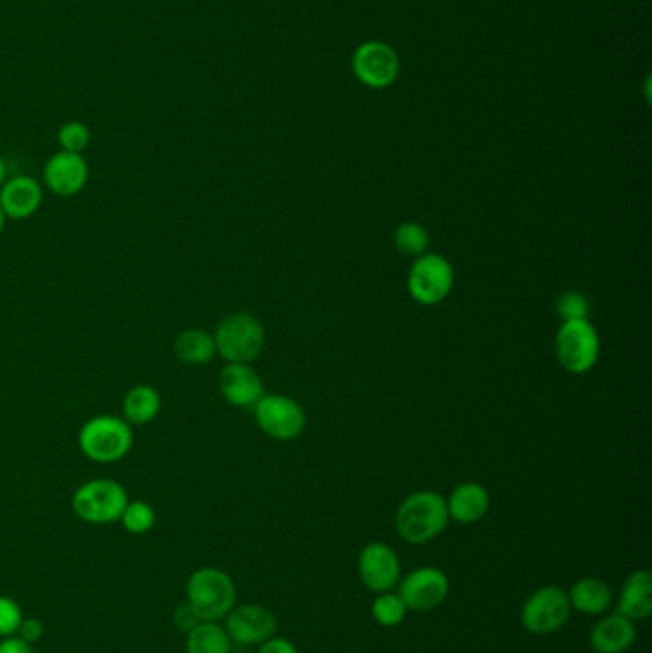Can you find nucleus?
Wrapping results in <instances>:
<instances>
[{
	"label": "nucleus",
	"mask_w": 652,
	"mask_h": 653,
	"mask_svg": "<svg viewBox=\"0 0 652 653\" xmlns=\"http://www.w3.org/2000/svg\"><path fill=\"white\" fill-rule=\"evenodd\" d=\"M201 623L200 617H198V613L193 612L190 604L185 602L182 606L177 607V612H174V625L179 626L180 631H184V633H190L193 626Z\"/></svg>",
	"instance_id": "c756f323"
},
{
	"label": "nucleus",
	"mask_w": 652,
	"mask_h": 653,
	"mask_svg": "<svg viewBox=\"0 0 652 653\" xmlns=\"http://www.w3.org/2000/svg\"><path fill=\"white\" fill-rule=\"evenodd\" d=\"M90 169L87 159L81 153H69V151H58L50 157L42 180L49 188L50 193L56 198H76L84 185L89 184Z\"/></svg>",
	"instance_id": "f8f14e48"
},
{
	"label": "nucleus",
	"mask_w": 652,
	"mask_h": 653,
	"mask_svg": "<svg viewBox=\"0 0 652 653\" xmlns=\"http://www.w3.org/2000/svg\"><path fill=\"white\" fill-rule=\"evenodd\" d=\"M394 241H397V247H399L402 254L419 259L429 249L431 238H429V232H427L425 228L418 224V222H404V224L399 225V230L394 233Z\"/></svg>",
	"instance_id": "393cba45"
},
{
	"label": "nucleus",
	"mask_w": 652,
	"mask_h": 653,
	"mask_svg": "<svg viewBox=\"0 0 652 653\" xmlns=\"http://www.w3.org/2000/svg\"><path fill=\"white\" fill-rule=\"evenodd\" d=\"M163 400L156 386L137 384L123 398V419L131 426H146L158 419Z\"/></svg>",
	"instance_id": "4be33fe9"
},
{
	"label": "nucleus",
	"mask_w": 652,
	"mask_h": 653,
	"mask_svg": "<svg viewBox=\"0 0 652 653\" xmlns=\"http://www.w3.org/2000/svg\"><path fill=\"white\" fill-rule=\"evenodd\" d=\"M447 506L450 520L453 522L468 525L477 524L479 520L487 516L488 509H490V495L481 483H461L447 499Z\"/></svg>",
	"instance_id": "6ab92c4d"
},
{
	"label": "nucleus",
	"mask_w": 652,
	"mask_h": 653,
	"mask_svg": "<svg viewBox=\"0 0 652 653\" xmlns=\"http://www.w3.org/2000/svg\"><path fill=\"white\" fill-rule=\"evenodd\" d=\"M127 504L129 493L124 485L110 478H97L81 483L71 498V509L76 516L92 525L119 522Z\"/></svg>",
	"instance_id": "39448f33"
},
{
	"label": "nucleus",
	"mask_w": 652,
	"mask_h": 653,
	"mask_svg": "<svg viewBox=\"0 0 652 653\" xmlns=\"http://www.w3.org/2000/svg\"><path fill=\"white\" fill-rule=\"evenodd\" d=\"M570 612L569 592L561 586H542L522 604V626L532 634H553L566 625Z\"/></svg>",
	"instance_id": "0eeeda50"
},
{
	"label": "nucleus",
	"mask_w": 652,
	"mask_h": 653,
	"mask_svg": "<svg viewBox=\"0 0 652 653\" xmlns=\"http://www.w3.org/2000/svg\"><path fill=\"white\" fill-rule=\"evenodd\" d=\"M44 191L34 178H8L0 188V209L10 220H28L41 209Z\"/></svg>",
	"instance_id": "dca6fc26"
},
{
	"label": "nucleus",
	"mask_w": 652,
	"mask_h": 653,
	"mask_svg": "<svg viewBox=\"0 0 652 653\" xmlns=\"http://www.w3.org/2000/svg\"><path fill=\"white\" fill-rule=\"evenodd\" d=\"M90 140H92L90 129L81 121H69L58 130L60 150L69 151V153H81L83 155V151L90 145Z\"/></svg>",
	"instance_id": "bb28decb"
},
{
	"label": "nucleus",
	"mask_w": 652,
	"mask_h": 653,
	"mask_svg": "<svg viewBox=\"0 0 652 653\" xmlns=\"http://www.w3.org/2000/svg\"><path fill=\"white\" fill-rule=\"evenodd\" d=\"M8 180V171H7V163H4V159L0 157V188L2 184Z\"/></svg>",
	"instance_id": "72a5a7b5"
},
{
	"label": "nucleus",
	"mask_w": 652,
	"mask_h": 653,
	"mask_svg": "<svg viewBox=\"0 0 652 653\" xmlns=\"http://www.w3.org/2000/svg\"><path fill=\"white\" fill-rule=\"evenodd\" d=\"M616 613L630 621L649 620L652 615V575L646 570L630 573L620 589Z\"/></svg>",
	"instance_id": "a211bd4d"
},
{
	"label": "nucleus",
	"mask_w": 652,
	"mask_h": 653,
	"mask_svg": "<svg viewBox=\"0 0 652 653\" xmlns=\"http://www.w3.org/2000/svg\"><path fill=\"white\" fill-rule=\"evenodd\" d=\"M450 522L447 499L434 491H418L405 498L397 512V531L405 543L425 544L439 538Z\"/></svg>",
	"instance_id": "f257e3e1"
},
{
	"label": "nucleus",
	"mask_w": 652,
	"mask_h": 653,
	"mask_svg": "<svg viewBox=\"0 0 652 653\" xmlns=\"http://www.w3.org/2000/svg\"><path fill=\"white\" fill-rule=\"evenodd\" d=\"M254 421L259 429L278 442H291L302 434L307 426V415L301 405L289 395H262L254 403Z\"/></svg>",
	"instance_id": "6e6552de"
},
{
	"label": "nucleus",
	"mask_w": 652,
	"mask_h": 653,
	"mask_svg": "<svg viewBox=\"0 0 652 653\" xmlns=\"http://www.w3.org/2000/svg\"><path fill=\"white\" fill-rule=\"evenodd\" d=\"M232 640L219 621H201L185 639V653H230Z\"/></svg>",
	"instance_id": "5701e85b"
},
{
	"label": "nucleus",
	"mask_w": 652,
	"mask_h": 653,
	"mask_svg": "<svg viewBox=\"0 0 652 653\" xmlns=\"http://www.w3.org/2000/svg\"><path fill=\"white\" fill-rule=\"evenodd\" d=\"M228 636L240 646H261L275 634V615L261 604H241L227 617Z\"/></svg>",
	"instance_id": "9b49d317"
},
{
	"label": "nucleus",
	"mask_w": 652,
	"mask_h": 653,
	"mask_svg": "<svg viewBox=\"0 0 652 653\" xmlns=\"http://www.w3.org/2000/svg\"><path fill=\"white\" fill-rule=\"evenodd\" d=\"M358 79L373 89H385L399 76V56L383 42H365L354 54Z\"/></svg>",
	"instance_id": "4468645a"
},
{
	"label": "nucleus",
	"mask_w": 652,
	"mask_h": 653,
	"mask_svg": "<svg viewBox=\"0 0 652 653\" xmlns=\"http://www.w3.org/2000/svg\"><path fill=\"white\" fill-rule=\"evenodd\" d=\"M259 653H299L295 644L288 639H272L267 640L264 644L259 647Z\"/></svg>",
	"instance_id": "2f4dec72"
},
{
	"label": "nucleus",
	"mask_w": 652,
	"mask_h": 653,
	"mask_svg": "<svg viewBox=\"0 0 652 653\" xmlns=\"http://www.w3.org/2000/svg\"><path fill=\"white\" fill-rule=\"evenodd\" d=\"M555 350L559 363L569 373L584 374L595 368L601 341L590 320L564 321L556 333Z\"/></svg>",
	"instance_id": "423d86ee"
},
{
	"label": "nucleus",
	"mask_w": 652,
	"mask_h": 653,
	"mask_svg": "<svg viewBox=\"0 0 652 653\" xmlns=\"http://www.w3.org/2000/svg\"><path fill=\"white\" fill-rule=\"evenodd\" d=\"M638 636L633 621L620 613H611L591 629L590 644L595 653H624Z\"/></svg>",
	"instance_id": "f3484780"
},
{
	"label": "nucleus",
	"mask_w": 652,
	"mask_h": 653,
	"mask_svg": "<svg viewBox=\"0 0 652 653\" xmlns=\"http://www.w3.org/2000/svg\"><path fill=\"white\" fill-rule=\"evenodd\" d=\"M612 594L611 585L599 577L578 579L569 591L570 606L576 612L584 615H603L611 607Z\"/></svg>",
	"instance_id": "aec40b11"
},
{
	"label": "nucleus",
	"mask_w": 652,
	"mask_h": 653,
	"mask_svg": "<svg viewBox=\"0 0 652 653\" xmlns=\"http://www.w3.org/2000/svg\"><path fill=\"white\" fill-rule=\"evenodd\" d=\"M4 228H7V217H4V212L0 209V235L4 232Z\"/></svg>",
	"instance_id": "f704fd0d"
},
{
	"label": "nucleus",
	"mask_w": 652,
	"mask_h": 653,
	"mask_svg": "<svg viewBox=\"0 0 652 653\" xmlns=\"http://www.w3.org/2000/svg\"><path fill=\"white\" fill-rule=\"evenodd\" d=\"M408 612L410 610L405 607L404 600L400 599L399 592L397 594L392 591L381 592L371 604V617L385 629L402 625Z\"/></svg>",
	"instance_id": "b1692460"
},
{
	"label": "nucleus",
	"mask_w": 652,
	"mask_h": 653,
	"mask_svg": "<svg viewBox=\"0 0 652 653\" xmlns=\"http://www.w3.org/2000/svg\"><path fill=\"white\" fill-rule=\"evenodd\" d=\"M174 355L180 363L200 368L214 360L217 355V344H214L213 334L205 329H184L177 334L174 344H172Z\"/></svg>",
	"instance_id": "412c9836"
},
{
	"label": "nucleus",
	"mask_w": 652,
	"mask_h": 653,
	"mask_svg": "<svg viewBox=\"0 0 652 653\" xmlns=\"http://www.w3.org/2000/svg\"><path fill=\"white\" fill-rule=\"evenodd\" d=\"M23 621V613L16 600L0 596V639L16 636Z\"/></svg>",
	"instance_id": "c85d7f7f"
},
{
	"label": "nucleus",
	"mask_w": 652,
	"mask_h": 653,
	"mask_svg": "<svg viewBox=\"0 0 652 653\" xmlns=\"http://www.w3.org/2000/svg\"><path fill=\"white\" fill-rule=\"evenodd\" d=\"M42 634H44V629H42V623L39 620H23L21 621L20 629H18V634L16 636H20L23 642H28V644H37L39 640L42 639Z\"/></svg>",
	"instance_id": "7c9ffc66"
},
{
	"label": "nucleus",
	"mask_w": 652,
	"mask_h": 653,
	"mask_svg": "<svg viewBox=\"0 0 652 653\" xmlns=\"http://www.w3.org/2000/svg\"><path fill=\"white\" fill-rule=\"evenodd\" d=\"M119 522L132 535H144L156 525V511L146 501H129Z\"/></svg>",
	"instance_id": "a878e982"
},
{
	"label": "nucleus",
	"mask_w": 652,
	"mask_h": 653,
	"mask_svg": "<svg viewBox=\"0 0 652 653\" xmlns=\"http://www.w3.org/2000/svg\"><path fill=\"white\" fill-rule=\"evenodd\" d=\"M185 602L201 621H220L235 606L234 579L219 567H200L185 585Z\"/></svg>",
	"instance_id": "7ed1b4c3"
},
{
	"label": "nucleus",
	"mask_w": 652,
	"mask_h": 653,
	"mask_svg": "<svg viewBox=\"0 0 652 653\" xmlns=\"http://www.w3.org/2000/svg\"><path fill=\"white\" fill-rule=\"evenodd\" d=\"M358 573L371 592L392 591L402 579L399 554L387 543H370L360 552Z\"/></svg>",
	"instance_id": "ddd939ff"
},
{
	"label": "nucleus",
	"mask_w": 652,
	"mask_h": 653,
	"mask_svg": "<svg viewBox=\"0 0 652 653\" xmlns=\"http://www.w3.org/2000/svg\"><path fill=\"white\" fill-rule=\"evenodd\" d=\"M588 312H590V302L584 294L576 291L563 293L556 300V313L559 318H563V321L588 320Z\"/></svg>",
	"instance_id": "cd10ccee"
},
{
	"label": "nucleus",
	"mask_w": 652,
	"mask_h": 653,
	"mask_svg": "<svg viewBox=\"0 0 652 653\" xmlns=\"http://www.w3.org/2000/svg\"><path fill=\"white\" fill-rule=\"evenodd\" d=\"M453 287V268L444 257L425 252L415 260L408 275V291L423 307H434L447 299Z\"/></svg>",
	"instance_id": "1a4fd4ad"
},
{
	"label": "nucleus",
	"mask_w": 652,
	"mask_h": 653,
	"mask_svg": "<svg viewBox=\"0 0 652 653\" xmlns=\"http://www.w3.org/2000/svg\"><path fill=\"white\" fill-rule=\"evenodd\" d=\"M132 443V426L123 416H92L79 430V450L92 463H118L131 453Z\"/></svg>",
	"instance_id": "f03ea898"
},
{
	"label": "nucleus",
	"mask_w": 652,
	"mask_h": 653,
	"mask_svg": "<svg viewBox=\"0 0 652 653\" xmlns=\"http://www.w3.org/2000/svg\"><path fill=\"white\" fill-rule=\"evenodd\" d=\"M219 390L222 398L234 408H254L264 395V386L251 363H227L219 374Z\"/></svg>",
	"instance_id": "2eb2a0df"
},
{
	"label": "nucleus",
	"mask_w": 652,
	"mask_h": 653,
	"mask_svg": "<svg viewBox=\"0 0 652 653\" xmlns=\"http://www.w3.org/2000/svg\"><path fill=\"white\" fill-rule=\"evenodd\" d=\"M217 354L227 363H253L267 342L261 321L248 312L227 315L214 329Z\"/></svg>",
	"instance_id": "20e7f679"
},
{
	"label": "nucleus",
	"mask_w": 652,
	"mask_h": 653,
	"mask_svg": "<svg viewBox=\"0 0 652 653\" xmlns=\"http://www.w3.org/2000/svg\"><path fill=\"white\" fill-rule=\"evenodd\" d=\"M399 596L412 612H431L442 606L450 592V579L439 567H419L400 579Z\"/></svg>",
	"instance_id": "9d476101"
},
{
	"label": "nucleus",
	"mask_w": 652,
	"mask_h": 653,
	"mask_svg": "<svg viewBox=\"0 0 652 653\" xmlns=\"http://www.w3.org/2000/svg\"><path fill=\"white\" fill-rule=\"evenodd\" d=\"M0 653H33V647L20 636H8L0 640Z\"/></svg>",
	"instance_id": "473e14b6"
}]
</instances>
